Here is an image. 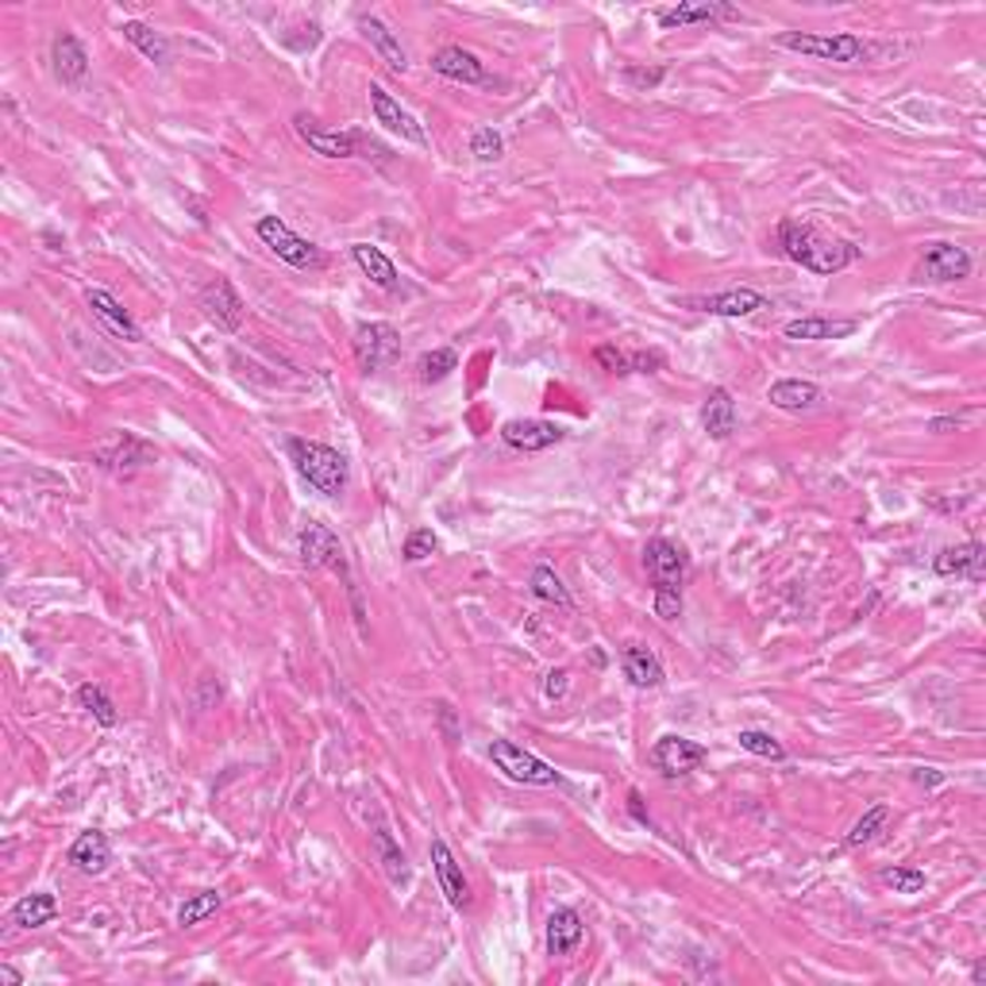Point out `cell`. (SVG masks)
Segmentation results:
<instances>
[{"mask_svg":"<svg viewBox=\"0 0 986 986\" xmlns=\"http://www.w3.org/2000/svg\"><path fill=\"white\" fill-rule=\"evenodd\" d=\"M779 247L790 263H798L801 270L809 274H821V278H832V274L848 270L851 263L864 258V247L851 244V239H837L829 231H821L817 224L809 220H787L779 224Z\"/></svg>","mask_w":986,"mask_h":986,"instance_id":"6da1fadb","label":"cell"},{"mask_svg":"<svg viewBox=\"0 0 986 986\" xmlns=\"http://www.w3.org/2000/svg\"><path fill=\"white\" fill-rule=\"evenodd\" d=\"M289 459H294L300 479L324 497H339L347 490L351 466L336 447L316 444V440H289Z\"/></svg>","mask_w":986,"mask_h":986,"instance_id":"7a4b0ae2","label":"cell"},{"mask_svg":"<svg viewBox=\"0 0 986 986\" xmlns=\"http://www.w3.org/2000/svg\"><path fill=\"white\" fill-rule=\"evenodd\" d=\"M775 43L793 50V55L817 58V62H837V66H856L871 58V43H864V39L851 36V31H825V36H817V31H779Z\"/></svg>","mask_w":986,"mask_h":986,"instance_id":"3957f363","label":"cell"},{"mask_svg":"<svg viewBox=\"0 0 986 986\" xmlns=\"http://www.w3.org/2000/svg\"><path fill=\"white\" fill-rule=\"evenodd\" d=\"M255 236L263 239V247H270L274 255H278V263L294 266V270L316 274L328 266V255H324L316 244H308L305 236H297L282 216H263V220L255 224Z\"/></svg>","mask_w":986,"mask_h":986,"instance_id":"277c9868","label":"cell"},{"mask_svg":"<svg viewBox=\"0 0 986 986\" xmlns=\"http://www.w3.org/2000/svg\"><path fill=\"white\" fill-rule=\"evenodd\" d=\"M294 131L305 139V147L321 158H371L366 150L386 158V150H382L378 144H371L366 136H358V131H328V128H321V120L308 112L294 116Z\"/></svg>","mask_w":986,"mask_h":986,"instance_id":"5b68a950","label":"cell"},{"mask_svg":"<svg viewBox=\"0 0 986 986\" xmlns=\"http://www.w3.org/2000/svg\"><path fill=\"white\" fill-rule=\"evenodd\" d=\"M490 759L497 763V771H505L509 779L521 782V787H559V782H563V775H559L548 759L532 756V751H524L521 743L513 740H501V737L493 740Z\"/></svg>","mask_w":986,"mask_h":986,"instance_id":"8992f818","label":"cell"},{"mask_svg":"<svg viewBox=\"0 0 986 986\" xmlns=\"http://www.w3.org/2000/svg\"><path fill=\"white\" fill-rule=\"evenodd\" d=\"M355 358H358V371L363 374H378L386 366H394L401 358V332L394 324L386 321H371V324H358L355 328Z\"/></svg>","mask_w":986,"mask_h":986,"instance_id":"52a82bcc","label":"cell"},{"mask_svg":"<svg viewBox=\"0 0 986 986\" xmlns=\"http://www.w3.org/2000/svg\"><path fill=\"white\" fill-rule=\"evenodd\" d=\"M674 305L690 308V313H709V316H724V321H743V316H756L763 308H771L759 289L737 286V289H721V294H687L674 297Z\"/></svg>","mask_w":986,"mask_h":986,"instance_id":"ba28073f","label":"cell"},{"mask_svg":"<svg viewBox=\"0 0 986 986\" xmlns=\"http://www.w3.org/2000/svg\"><path fill=\"white\" fill-rule=\"evenodd\" d=\"M972 255H967L959 244H925L921 250V263H917L914 278L917 282H933V286H952V282H964L972 278Z\"/></svg>","mask_w":986,"mask_h":986,"instance_id":"9c48e42d","label":"cell"},{"mask_svg":"<svg viewBox=\"0 0 986 986\" xmlns=\"http://www.w3.org/2000/svg\"><path fill=\"white\" fill-rule=\"evenodd\" d=\"M197 308H200V316H205L208 324H213L216 332H239L244 328V321H247V305H244V297H239V289L231 286L228 278H216V282H208L205 289H200V297H197Z\"/></svg>","mask_w":986,"mask_h":986,"instance_id":"30bf717a","label":"cell"},{"mask_svg":"<svg viewBox=\"0 0 986 986\" xmlns=\"http://www.w3.org/2000/svg\"><path fill=\"white\" fill-rule=\"evenodd\" d=\"M155 459L158 451L150 447L144 436H136V432H116L112 440H105V444L93 451V463L108 474H136L155 463Z\"/></svg>","mask_w":986,"mask_h":986,"instance_id":"8fae6325","label":"cell"},{"mask_svg":"<svg viewBox=\"0 0 986 986\" xmlns=\"http://www.w3.org/2000/svg\"><path fill=\"white\" fill-rule=\"evenodd\" d=\"M643 571L655 590H682L690 579V555L674 540H651L643 548Z\"/></svg>","mask_w":986,"mask_h":986,"instance_id":"7c38bea8","label":"cell"},{"mask_svg":"<svg viewBox=\"0 0 986 986\" xmlns=\"http://www.w3.org/2000/svg\"><path fill=\"white\" fill-rule=\"evenodd\" d=\"M709 751L701 748L698 740H687V737H659L655 743H651V767L655 771H663L667 779H679V775H690L698 771L701 763H706Z\"/></svg>","mask_w":986,"mask_h":986,"instance_id":"4fadbf2b","label":"cell"},{"mask_svg":"<svg viewBox=\"0 0 986 986\" xmlns=\"http://www.w3.org/2000/svg\"><path fill=\"white\" fill-rule=\"evenodd\" d=\"M432 871H436V883L444 890V898L451 901V909H471L474 906V894H471V879L463 875V864L455 859L447 840H432Z\"/></svg>","mask_w":986,"mask_h":986,"instance_id":"5bb4252c","label":"cell"},{"mask_svg":"<svg viewBox=\"0 0 986 986\" xmlns=\"http://www.w3.org/2000/svg\"><path fill=\"white\" fill-rule=\"evenodd\" d=\"M297 555L305 566H332V571H344L347 559H344V543H339L336 532L321 521H308L297 536Z\"/></svg>","mask_w":986,"mask_h":986,"instance_id":"9a60e30c","label":"cell"},{"mask_svg":"<svg viewBox=\"0 0 986 986\" xmlns=\"http://www.w3.org/2000/svg\"><path fill=\"white\" fill-rule=\"evenodd\" d=\"M501 440H505L513 451H524V455H536V451H548L555 444H563L566 432L551 421H540V416H516V421L501 424Z\"/></svg>","mask_w":986,"mask_h":986,"instance_id":"2e32d148","label":"cell"},{"mask_svg":"<svg viewBox=\"0 0 986 986\" xmlns=\"http://www.w3.org/2000/svg\"><path fill=\"white\" fill-rule=\"evenodd\" d=\"M366 97H371V112H374V120H378L382 128L394 131V136H401V139H408V144H416V147L428 144V136H424V124L416 120L408 108H401V100L390 97L386 89L371 86V89H366Z\"/></svg>","mask_w":986,"mask_h":986,"instance_id":"e0dca14e","label":"cell"},{"mask_svg":"<svg viewBox=\"0 0 986 986\" xmlns=\"http://www.w3.org/2000/svg\"><path fill=\"white\" fill-rule=\"evenodd\" d=\"M86 305H89L93 321L108 332V336L124 339V344H144V328H139V324L131 321V313H128V308H124L112 294H105V289H89V294H86Z\"/></svg>","mask_w":986,"mask_h":986,"instance_id":"ac0fdd59","label":"cell"},{"mask_svg":"<svg viewBox=\"0 0 986 986\" xmlns=\"http://www.w3.org/2000/svg\"><path fill=\"white\" fill-rule=\"evenodd\" d=\"M933 571L940 579H967V582H983L986 579V548L979 540L956 543V548H944L933 559Z\"/></svg>","mask_w":986,"mask_h":986,"instance_id":"d6986e66","label":"cell"},{"mask_svg":"<svg viewBox=\"0 0 986 986\" xmlns=\"http://www.w3.org/2000/svg\"><path fill=\"white\" fill-rule=\"evenodd\" d=\"M432 70L447 81H459V86H486L490 81L482 58L466 47H440L436 55H432Z\"/></svg>","mask_w":986,"mask_h":986,"instance_id":"ffe728a7","label":"cell"},{"mask_svg":"<svg viewBox=\"0 0 986 986\" xmlns=\"http://www.w3.org/2000/svg\"><path fill=\"white\" fill-rule=\"evenodd\" d=\"M737 8L724 4V0H687V4L674 8H659V28L674 31V28H690V23H713V20H732Z\"/></svg>","mask_w":986,"mask_h":986,"instance_id":"44dd1931","label":"cell"},{"mask_svg":"<svg viewBox=\"0 0 986 986\" xmlns=\"http://www.w3.org/2000/svg\"><path fill=\"white\" fill-rule=\"evenodd\" d=\"M582 937H586V925H582V914L571 906L551 909L548 917V952L551 956H574L582 948Z\"/></svg>","mask_w":986,"mask_h":986,"instance_id":"7402d4cb","label":"cell"},{"mask_svg":"<svg viewBox=\"0 0 986 986\" xmlns=\"http://www.w3.org/2000/svg\"><path fill=\"white\" fill-rule=\"evenodd\" d=\"M767 401H771L779 413H814V408L825 405V390L801 378H782L767 390Z\"/></svg>","mask_w":986,"mask_h":986,"instance_id":"603a6c76","label":"cell"},{"mask_svg":"<svg viewBox=\"0 0 986 986\" xmlns=\"http://www.w3.org/2000/svg\"><path fill=\"white\" fill-rule=\"evenodd\" d=\"M701 428H706L709 440H729L737 432V401L724 386H713L706 394V405H701Z\"/></svg>","mask_w":986,"mask_h":986,"instance_id":"cb8c5ba5","label":"cell"},{"mask_svg":"<svg viewBox=\"0 0 986 986\" xmlns=\"http://www.w3.org/2000/svg\"><path fill=\"white\" fill-rule=\"evenodd\" d=\"M621 667H624V679H629L637 690H655V687H663V679H667L659 655L651 648H643V643H624Z\"/></svg>","mask_w":986,"mask_h":986,"instance_id":"d4e9b609","label":"cell"},{"mask_svg":"<svg viewBox=\"0 0 986 986\" xmlns=\"http://www.w3.org/2000/svg\"><path fill=\"white\" fill-rule=\"evenodd\" d=\"M856 321H829V316H801L782 328V336L793 344H817V339H848L856 336Z\"/></svg>","mask_w":986,"mask_h":986,"instance_id":"484cf974","label":"cell"},{"mask_svg":"<svg viewBox=\"0 0 986 986\" xmlns=\"http://www.w3.org/2000/svg\"><path fill=\"white\" fill-rule=\"evenodd\" d=\"M66 859H70L81 875H105L108 864H112V844H108V837L100 829H89L70 844V856Z\"/></svg>","mask_w":986,"mask_h":986,"instance_id":"4316f807","label":"cell"},{"mask_svg":"<svg viewBox=\"0 0 986 986\" xmlns=\"http://www.w3.org/2000/svg\"><path fill=\"white\" fill-rule=\"evenodd\" d=\"M50 58H55V73L66 81V86H78V81H86V73H89V50L81 47L78 36H70V31L55 36Z\"/></svg>","mask_w":986,"mask_h":986,"instance_id":"83f0119b","label":"cell"},{"mask_svg":"<svg viewBox=\"0 0 986 986\" xmlns=\"http://www.w3.org/2000/svg\"><path fill=\"white\" fill-rule=\"evenodd\" d=\"M351 258H355L358 270H363L378 289H386V294H394V289L401 286L394 258H390L382 247H374V244H351Z\"/></svg>","mask_w":986,"mask_h":986,"instance_id":"f1b7e54d","label":"cell"},{"mask_svg":"<svg viewBox=\"0 0 986 986\" xmlns=\"http://www.w3.org/2000/svg\"><path fill=\"white\" fill-rule=\"evenodd\" d=\"M358 31H363V36H366V43L378 50L382 62H386L390 70H397V73H405V70H408V50L401 47L397 31H390L386 23L378 20V16H363V20H358Z\"/></svg>","mask_w":986,"mask_h":986,"instance_id":"f546056e","label":"cell"},{"mask_svg":"<svg viewBox=\"0 0 986 986\" xmlns=\"http://www.w3.org/2000/svg\"><path fill=\"white\" fill-rule=\"evenodd\" d=\"M58 917V898L55 894H23L12 906V925L16 929H43Z\"/></svg>","mask_w":986,"mask_h":986,"instance_id":"4dcf8cb0","label":"cell"},{"mask_svg":"<svg viewBox=\"0 0 986 986\" xmlns=\"http://www.w3.org/2000/svg\"><path fill=\"white\" fill-rule=\"evenodd\" d=\"M120 31H124V39H128V43L147 58V62L170 66V43H166V39L158 36L150 23H144V20H124Z\"/></svg>","mask_w":986,"mask_h":986,"instance_id":"1f68e13d","label":"cell"},{"mask_svg":"<svg viewBox=\"0 0 986 986\" xmlns=\"http://www.w3.org/2000/svg\"><path fill=\"white\" fill-rule=\"evenodd\" d=\"M529 590H532V598L543 601V605H555V609H563V613H571V609H574V601H571V593H566L563 579H559L551 566H536V571H532Z\"/></svg>","mask_w":986,"mask_h":986,"instance_id":"d6a6232c","label":"cell"},{"mask_svg":"<svg viewBox=\"0 0 986 986\" xmlns=\"http://www.w3.org/2000/svg\"><path fill=\"white\" fill-rule=\"evenodd\" d=\"M78 706L86 709L89 717H93L100 729H116V724H120V713H116L112 698H108V693L100 690V687H93V682L78 687Z\"/></svg>","mask_w":986,"mask_h":986,"instance_id":"836d02e7","label":"cell"},{"mask_svg":"<svg viewBox=\"0 0 986 986\" xmlns=\"http://www.w3.org/2000/svg\"><path fill=\"white\" fill-rule=\"evenodd\" d=\"M887 821H890V806H883V801H879V806H871L856 825H851L848 837H844V848H864V844H871L883 832V825H887Z\"/></svg>","mask_w":986,"mask_h":986,"instance_id":"e575fe53","label":"cell"},{"mask_svg":"<svg viewBox=\"0 0 986 986\" xmlns=\"http://www.w3.org/2000/svg\"><path fill=\"white\" fill-rule=\"evenodd\" d=\"M220 906H224V894L220 890H200V894H194V898H189L186 906L178 909V925H181V929H194V925L208 921V917H213Z\"/></svg>","mask_w":986,"mask_h":986,"instance_id":"d590c367","label":"cell"},{"mask_svg":"<svg viewBox=\"0 0 986 986\" xmlns=\"http://www.w3.org/2000/svg\"><path fill=\"white\" fill-rule=\"evenodd\" d=\"M416 371H421L424 386H436V382L451 378V371H459V355L451 347H436V351H428V355H421Z\"/></svg>","mask_w":986,"mask_h":986,"instance_id":"8d00e7d4","label":"cell"},{"mask_svg":"<svg viewBox=\"0 0 986 986\" xmlns=\"http://www.w3.org/2000/svg\"><path fill=\"white\" fill-rule=\"evenodd\" d=\"M374 851H378V859H382V867H386L390 883H405V879H408V859H405V851L397 848L394 837H390L386 829L374 832Z\"/></svg>","mask_w":986,"mask_h":986,"instance_id":"74e56055","label":"cell"},{"mask_svg":"<svg viewBox=\"0 0 986 986\" xmlns=\"http://www.w3.org/2000/svg\"><path fill=\"white\" fill-rule=\"evenodd\" d=\"M737 740H740L743 751H751V756H759V759H775V763H782V759H787V748H782V743L775 740L771 732H763V729H743Z\"/></svg>","mask_w":986,"mask_h":986,"instance_id":"f35d334b","label":"cell"},{"mask_svg":"<svg viewBox=\"0 0 986 986\" xmlns=\"http://www.w3.org/2000/svg\"><path fill=\"white\" fill-rule=\"evenodd\" d=\"M471 155L479 158V162H497L501 155H505V139H501L497 128H479L471 136Z\"/></svg>","mask_w":986,"mask_h":986,"instance_id":"ab89813d","label":"cell"},{"mask_svg":"<svg viewBox=\"0 0 986 986\" xmlns=\"http://www.w3.org/2000/svg\"><path fill=\"white\" fill-rule=\"evenodd\" d=\"M436 551H440L436 532H432V529H416V532H408L405 551H401V555H405V563H424V559H432Z\"/></svg>","mask_w":986,"mask_h":986,"instance_id":"60d3db41","label":"cell"},{"mask_svg":"<svg viewBox=\"0 0 986 986\" xmlns=\"http://www.w3.org/2000/svg\"><path fill=\"white\" fill-rule=\"evenodd\" d=\"M883 883H887L894 894H921L925 871H917V867H887V871H883Z\"/></svg>","mask_w":986,"mask_h":986,"instance_id":"b9f144b4","label":"cell"},{"mask_svg":"<svg viewBox=\"0 0 986 986\" xmlns=\"http://www.w3.org/2000/svg\"><path fill=\"white\" fill-rule=\"evenodd\" d=\"M593 363H598L605 374H632L629 355H624V351L617 347V344H601L598 351H593Z\"/></svg>","mask_w":986,"mask_h":986,"instance_id":"7bdbcfd3","label":"cell"},{"mask_svg":"<svg viewBox=\"0 0 986 986\" xmlns=\"http://www.w3.org/2000/svg\"><path fill=\"white\" fill-rule=\"evenodd\" d=\"M663 78H667V70H663V66H655V70H643V66H629V70H624V81H629L632 89H640V93H648V89H655Z\"/></svg>","mask_w":986,"mask_h":986,"instance_id":"ee69618b","label":"cell"},{"mask_svg":"<svg viewBox=\"0 0 986 986\" xmlns=\"http://www.w3.org/2000/svg\"><path fill=\"white\" fill-rule=\"evenodd\" d=\"M655 617H659V621H679V617H682V590H655Z\"/></svg>","mask_w":986,"mask_h":986,"instance_id":"f6af8a7d","label":"cell"},{"mask_svg":"<svg viewBox=\"0 0 986 986\" xmlns=\"http://www.w3.org/2000/svg\"><path fill=\"white\" fill-rule=\"evenodd\" d=\"M566 690H571V671L566 667H555V671L543 674V698L548 701H563Z\"/></svg>","mask_w":986,"mask_h":986,"instance_id":"bcb514c9","label":"cell"},{"mask_svg":"<svg viewBox=\"0 0 986 986\" xmlns=\"http://www.w3.org/2000/svg\"><path fill=\"white\" fill-rule=\"evenodd\" d=\"M629 366L632 374H655L667 366V355L663 351H637V355H629Z\"/></svg>","mask_w":986,"mask_h":986,"instance_id":"7dc6e473","label":"cell"},{"mask_svg":"<svg viewBox=\"0 0 986 986\" xmlns=\"http://www.w3.org/2000/svg\"><path fill=\"white\" fill-rule=\"evenodd\" d=\"M959 424H964V416H937V421H929V428L933 432H952V428H959Z\"/></svg>","mask_w":986,"mask_h":986,"instance_id":"c3c4849f","label":"cell"},{"mask_svg":"<svg viewBox=\"0 0 986 986\" xmlns=\"http://www.w3.org/2000/svg\"><path fill=\"white\" fill-rule=\"evenodd\" d=\"M0 979H4L8 986H20V983H23V975H20V972H16V967H12V964H0Z\"/></svg>","mask_w":986,"mask_h":986,"instance_id":"681fc988","label":"cell"},{"mask_svg":"<svg viewBox=\"0 0 986 986\" xmlns=\"http://www.w3.org/2000/svg\"><path fill=\"white\" fill-rule=\"evenodd\" d=\"M629 809H632V817H637V821L648 825V814H643V806H640V793H637V790L629 793Z\"/></svg>","mask_w":986,"mask_h":986,"instance_id":"f907efd6","label":"cell"},{"mask_svg":"<svg viewBox=\"0 0 986 986\" xmlns=\"http://www.w3.org/2000/svg\"><path fill=\"white\" fill-rule=\"evenodd\" d=\"M972 983H986V959H975V967H972Z\"/></svg>","mask_w":986,"mask_h":986,"instance_id":"816d5d0a","label":"cell"}]
</instances>
